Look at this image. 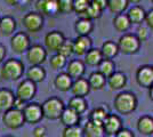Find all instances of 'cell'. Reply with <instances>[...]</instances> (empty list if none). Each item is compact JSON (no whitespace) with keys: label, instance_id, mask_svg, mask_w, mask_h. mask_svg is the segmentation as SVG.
Here are the masks:
<instances>
[{"label":"cell","instance_id":"1","mask_svg":"<svg viewBox=\"0 0 153 137\" xmlns=\"http://www.w3.org/2000/svg\"><path fill=\"white\" fill-rule=\"evenodd\" d=\"M137 104H138L137 97L135 96V94L130 91H121L113 99L114 110L119 114H123V116L131 114L137 109Z\"/></svg>","mask_w":153,"mask_h":137},{"label":"cell","instance_id":"2","mask_svg":"<svg viewBox=\"0 0 153 137\" xmlns=\"http://www.w3.org/2000/svg\"><path fill=\"white\" fill-rule=\"evenodd\" d=\"M25 71V67L22 61L19 59H9L5 61V63L1 66L0 76L1 78L9 81H16L23 77Z\"/></svg>","mask_w":153,"mask_h":137},{"label":"cell","instance_id":"3","mask_svg":"<svg viewBox=\"0 0 153 137\" xmlns=\"http://www.w3.org/2000/svg\"><path fill=\"white\" fill-rule=\"evenodd\" d=\"M65 109L63 101L58 97H49L41 104L44 118L48 120H58L63 110Z\"/></svg>","mask_w":153,"mask_h":137},{"label":"cell","instance_id":"4","mask_svg":"<svg viewBox=\"0 0 153 137\" xmlns=\"http://www.w3.org/2000/svg\"><path fill=\"white\" fill-rule=\"evenodd\" d=\"M119 53H122L125 55H133L140 50V42L136 38V36L133 33H125L119 38V41L117 42Z\"/></svg>","mask_w":153,"mask_h":137},{"label":"cell","instance_id":"5","mask_svg":"<svg viewBox=\"0 0 153 137\" xmlns=\"http://www.w3.org/2000/svg\"><path fill=\"white\" fill-rule=\"evenodd\" d=\"M2 124L6 126L9 129H19L23 124H25L24 118H23V113L21 110L10 107L9 110H7L2 113Z\"/></svg>","mask_w":153,"mask_h":137},{"label":"cell","instance_id":"6","mask_svg":"<svg viewBox=\"0 0 153 137\" xmlns=\"http://www.w3.org/2000/svg\"><path fill=\"white\" fill-rule=\"evenodd\" d=\"M22 113H23L25 124H39L41 121V119H44L41 105L38 103H31V102L26 103L24 107L22 109Z\"/></svg>","mask_w":153,"mask_h":137},{"label":"cell","instance_id":"7","mask_svg":"<svg viewBox=\"0 0 153 137\" xmlns=\"http://www.w3.org/2000/svg\"><path fill=\"white\" fill-rule=\"evenodd\" d=\"M36 94H37V85L27 79H24L17 86L15 97L23 101L24 103H29L33 99Z\"/></svg>","mask_w":153,"mask_h":137},{"label":"cell","instance_id":"8","mask_svg":"<svg viewBox=\"0 0 153 137\" xmlns=\"http://www.w3.org/2000/svg\"><path fill=\"white\" fill-rule=\"evenodd\" d=\"M22 24L27 32L37 33L44 26V16L37 12H30L23 16Z\"/></svg>","mask_w":153,"mask_h":137},{"label":"cell","instance_id":"9","mask_svg":"<svg viewBox=\"0 0 153 137\" xmlns=\"http://www.w3.org/2000/svg\"><path fill=\"white\" fill-rule=\"evenodd\" d=\"M26 59L30 65H41L47 59V50L40 45H32L26 50Z\"/></svg>","mask_w":153,"mask_h":137},{"label":"cell","instance_id":"10","mask_svg":"<svg viewBox=\"0 0 153 137\" xmlns=\"http://www.w3.org/2000/svg\"><path fill=\"white\" fill-rule=\"evenodd\" d=\"M31 46L30 42V38L25 32L21 31L13 34L12 39H10V47L13 49L14 53L16 54H23L26 53V50L29 49V47Z\"/></svg>","mask_w":153,"mask_h":137},{"label":"cell","instance_id":"11","mask_svg":"<svg viewBox=\"0 0 153 137\" xmlns=\"http://www.w3.org/2000/svg\"><path fill=\"white\" fill-rule=\"evenodd\" d=\"M136 82L140 87L150 88L153 86V66L142 65L136 71Z\"/></svg>","mask_w":153,"mask_h":137},{"label":"cell","instance_id":"12","mask_svg":"<svg viewBox=\"0 0 153 137\" xmlns=\"http://www.w3.org/2000/svg\"><path fill=\"white\" fill-rule=\"evenodd\" d=\"M64 40H65V37H64V34L61 31H56V30L51 31V32H48L46 34L45 39H44L45 49L47 52L56 53Z\"/></svg>","mask_w":153,"mask_h":137},{"label":"cell","instance_id":"13","mask_svg":"<svg viewBox=\"0 0 153 137\" xmlns=\"http://www.w3.org/2000/svg\"><path fill=\"white\" fill-rule=\"evenodd\" d=\"M103 130L106 136H114L118 131L122 128V121L119 116L117 114H110L103 122Z\"/></svg>","mask_w":153,"mask_h":137},{"label":"cell","instance_id":"14","mask_svg":"<svg viewBox=\"0 0 153 137\" xmlns=\"http://www.w3.org/2000/svg\"><path fill=\"white\" fill-rule=\"evenodd\" d=\"M36 10L42 16H56L57 15V0H37Z\"/></svg>","mask_w":153,"mask_h":137},{"label":"cell","instance_id":"15","mask_svg":"<svg viewBox=\"0 0 153 137\" xmlns=\"http://www.w3.org/2000/svg\"><path fill=\"white\" fill-rule=\"evenodd\" d=\"M90 48H93V40L89 36H78L73 40V54L78 56H83Z\"/></svg>","mask_w":153,"mask_h":137},{"label":"cell","instance_id":"16","mask_svg":"<svg viewBox=\"0 0 153 137\" xmlns=\"http://www.w3.org/2000/svg\"><path fill=\"white\" fill-rule=\"evenodd\" d=\"M66 73L70 76L71 78L78 79L81 78L85 72H86V65L81 59H72L69 63H66Z\"/></svg>","mask_w":153,"mask_h":137},{"label":"cell","instance_id":"17","mask_svg":"<svg viewBox=\"0 0 153 137\" xmlns=\"http://www.w3.org/2000/svg\"><path fill=\"white\" fill-rule=\"evenodd\" d=\"M71 93L73 94V96H79V97H86L90 91L89 85L87 79L85 78H78L74 79L72 86H71Z\"/></svg>","mask_w":153,"mask_h":137},{"label":"cell","instance_id":"18","mask_svg":"<svg viewBox=\"0 0 153 137\" xmlns=\"http://www.w3.org/2000/svg\"><path fill=\"white\" fill-rule=\"evenodd\" d=\"M106 84L111 90H120L127 84V76L122 72H114L106 79Z\"/></svg>","mask_w":153,"mask_h":137},{"label":"cell","instance_id":"19","mask_svg":"<svg viewBox=\"0 0 153 137\" xmlns=\"http://www.w3.org/2000/svg\"><path fill=\"white\" fill-rule=\"evenodd\" d=\"M15 95L10 89L8 88H0V113L13 107Z\"/></svg>","mask_w":153,"mask_h":137},{"label":"cell","instance_id":"20","mask_svg":"<svg viewBox=\"0 0 153 137\" xmlns=\"http://www.w3.org/2000/svg\"><path fill=\"white\" fill-rule=\"evenodd\" d=\"M16 30V21L12 16H4L0 17V36L1 37H9L13 36Z\"/></svg>","mask_w":153,"mask_h":137},{"label":"cell","instance_id":"21","mask_svg":"<svg viewBox=\"0 0 153 137\" xmlns=\"http://www.w3.org/2000/svg\"><path fill=\"white\" fill-rule=\"evenodd\" d=\"M73 82V79L71 78L70 76L66 72H61L54 79V86L55 88L59 91L66 93L71 89V86Z\"/></svg>","mask_w":153,"mask_h":137},{"label":"cell","instance_id":"22","mask_svg":"<svg viewBox=\"0 0 153 137\" xmlns=\"http://www.w3.org/2000/svg\"><path fill=\"white\" fill-rule=\"evenodd\" d=\"M59 120L64 127L76 126L80 122V114H78L76 112H74L69 107H65L61 114V117H59Z\"/></svg>","mask_w":153,"mask_h":137},{"label":"cell","instance_id":"23","mask_svg":"<svg viewBox=\"0 0 153 137\" xmlns=\"http://www.w3.org/2000/svg\"><path fill=\"white\" fill-rule=\"evenodd\" d=\"M74 29H76V32L78 36H89L90 33L93 32L94 23L89 19L81 16L79 20L76 21Z\"/></svg>","mask_w":153,"mask_h":137},{"label":"cell","instance_id":"24","mask_svg":"<svg viewBox=\"0 0 153 137\" xmlns=\"http://www.w3.org/2000/svg\"><path fill=\"white\" fill-rule=\"evenodd\" d=\"M137 130L142 135L152 136L153 134V118L152 116H142L137 120Z\"/></svg>","mask_w":153,"mask_h":137},{"label":"cell","instance_id":"25","mask_svg":"<svg viewBox=\"0 0 153 137\" xmlns=\"http://www.w3.org/2000/svg\"><path fill=\"white\" fill-rule=\"evenodd\" d=\"M83 136L85 137H105V133L103 130L102 124H95L88 120L82 127Z\"/></svg>","mask_w":153,"mask_h":137},{"label":"cell","instance_id":"26","mask_svg":"<svg viewBox=\"0 0 153 137\" xmlns=\"http://www.w3.org/2000/svg\"><path fill=\"white\" fill-rule=\"evenodd\" d=\"M46 78V70L41 65H31L26 71V79L34 82L36 85L42 82Z\"/></svg>","mask_w":153,"mask_h":137},{"label":"cell","instance_id":"27","mask_svg":"<svg viewBox=\"0 0 153 137\" xmlns=\"http://www.w3.org/2000/svg\"><path fill=\"white\" fill-rule=\"evenodd\" d=\"M145 10L142 8L138 5H135L133 6L129 10L128 13L126 14L128 17V20L130 22V24H136V25H140L144 22V17H145Z\"/></svg>","mask_w":153,"mask_h":137},{"label":"cell","instance_id":"28","mask_svg":"<svg viewBox=\"0 0 153 137\" xmlns=\"http://www.w3.org/2000/svg\"><path fill=\"white\" fill-rule=\"evenodd\" d=\"M90 90H102L106 85V78L103 77L98 71L91 72L87 79Z\"/></svg>","mask_w":153,"mask_h":137},{"label":"cell","instance_id":"29","mask_svg":"<svg viewBox=\"0 0 153 137\" xmlns=\"http://www.w3.org/2000/svg\"><path fill=\"white\" fill-rule=\"evenodd\" d=\"M83 56H85V59H83L85 65L91 66V67L97 66L101 63V61L103 59L101 50L97 49V48H90L89 50Z\"/></svg>","mask_w":153,"mask_h":137},{"label":"cell","instance_id":"30","mask_svg":"<svg viewBox=\"0 0 153 137\" xmlns=\"http://www.w3.org/2000/svg\"><path fill=\"white\" fill-rule=\"evenodd\" d=\"M100 50H101L103 59H113L119 54L118 45H117V42L112 41V40L105 41L102 45Z\"/></svg>","mask_w":153,"mask_h":137},{"label":"cell","instance_id":"31","mask_svg":"<svg viewBox=\"0 0 153 137\" xmlns=\"http://www.w3.org/2000/svg\"><path fill=\"white\" fill-rule=\"evenodd\" d=\"M68 107L73 110L74 112H76L78 114H82L86 112L87 107H88V103L86 101L85 97H79V96H73L70 98Z\"/></svg>","mask_w":153,"mask_h":137},{"label":"cell","instance_id":"32","mask_svg":"<svg viewBox=\"0 0 153 137\" xmlns=\"http://www.w3.org/2000/svg\"><path fill=\"white\" fill-rule=\"evenodd\" d=\"M112 23H113V26H114V29L118 32H127L128 30H129V27L131 26L130 22L128 20L127 15L125 13L115 15L113 21H112Z\"/></svg>","mask_w":153,"mask_h":137},{"label":"cell","instance_id":"33","mask_svg":"<svg viewBox=\"0 0 153 137\" xmlns=\"http://www.w3.org/2000/svg\"><path fill=\"white\" fill-rule=\"evenodd\" d=\"M108 116V111L106 109V106L104 105H100L95 107L93 111L90 112V116H89V120L95 122V124H103L104 120L106 119V117Z\"/></svg>","mask_w":153,"mask_h":137},{"label":"cell","instance_id":"34","mask_svg":"<svg viewBox=\"0 0 153 137\" xmlns=\"http://www.w3.org/2000/svg\"><path fill=\"white\" fill-rule=\"evenodd\" d=\"M97 67H98V72L106 79L115 72V64L112 59H103L101 63L97 65Z\"/></svg>","mask_w":153,"mask_h":137},{"label":"cell","instance_id":"35","mask_svg":"<svg viewBox=\"0 0 153 137\" xmlns=\"http://www.w3.org/2000/svg\"><path fill=\"white\" fill-rule=\"evenodd\" d=\"M129 6L128 0H108V8L112 14H122Z\"/></svg>","mask_w":153,"mask_h":137},{"label":"cell","instance_id":"36","mask_svg":"<svg viewBox=\"0 0 153 137\" xmlns=\"http://www.w3.org/2000/svg\"><path fill=\"white\" fill-rule=\"evenodd\" d=\"M66 63H68V59L57 53H55L49 59V65L53 70H61V69L65 67Z\"/></svg>","mask_w":153,"mask_h":137},{"label":"cell","instance_id":"37","mask_svg":"<svg viewBox=\"0 0 153 137\" xmlns=\"http://www.w3.org/2000/svg\"><path fill=\"white\" fill-rule=\"evenodd\" d=\"M102 9L100 8V7H97L95 4H93V2H90L88 8L86 9V12L83 14L82 16L83 17H87V19H89V20H97V19H100L101 16H102Z\"/></svg>","mask_w":153,"mask_h":137},{"label":"cell","instance_id":"38","mask_svg":"<svg viewBox=\"0 0 153 137\" xmlns=\"http://www.w3.org/2000/svg\"><path fill=\"white\" fill-rule=\"evenodd\" d=\"M56 53L59 54V55H62L65 59L70 57L71 55L73 54V41H72V40L65 39L63 42H62V45L59 46V48L57 49Z\"/></svg>","mask_w":153,"mask_h":137},{"label":"cell","instance_id":"39","mask_svg":"<svg viewBox=\"0 0 153 137\" xmlns=\"http://www.w3.org/2000/svg\"><path fill=\"white\" fill-rule=\"evenodd\" d=\"M62 137H85L83 136L82 127H80L79 124L71 126V127H64Z\"/></svg>","mask_w":153,"mask_h":137},{"label":"cell","instance_id":"40","mask_svg":"<svg viewBox=\"0 0 153 137\" xmlns=\"http://www.w3.org/2000/svg\"><path fill=\"white\" fill-rule=\"evenodd\" d=\"M73 12V0H57V13L68 15Z\"/></svg>","mask_w":153,"mask_h":137},{"label":"cell","instance_id":"41","mask_svg":"<svg viewBox=\"0 0 153 137\" xmlns=\"http://www.w3.org/2000/svg\"><path fill=\"white\" fill-rule=\"evenodd\" d=\"M89 1L88 0H73V12L82 16L86 9L89 6Z\"/></svg>","mask_w":153,"mask_h":137},{"label":"cell","instance_id":"42","mask_svg":"<svg viewBox=\"0 0 153 137\" xmlns=\"http://www.w3.org/2000/svg\"><path fill=\"white\" fill-rule=\"evenodd\" d=\"M135 36H136V38L138 39L140 42H144V41H146L147 38H149V36H150L149 29L145 27V26H140V27L137 29Z\"/></svg>","mask_w":153,"mask_h":137},{"label":"cell","instance_id":"43","mask_svg":"<svg viewBox=\"0 0 153 137\" xmlns=\"http://www.w3.org/2000/svg\"><path fill=\"white\" fill-rule=\"evenodd\" d=\"M144 23L146 24L147 29H150V30H153V10H152V9H151L150 12L145 13Z\"/></svg>","mask_w":153,"mask_h":137},{"label":"cell","instance_id":"44","mask_svg":"<svg viewBox=\"0 0 153 137\" xmlns=\"http://www.w3.org/2000/svg\"><path fill=\"white\" fill-rule=\"evenodd\" d=\"M113 137H135V135L131 130H129L127 128H123L122 127L121 129L118 131Z\"/></svg>","mask_w":153,"mask_h":137},{"label":"cell","instance_id":"45","mask_svg":"<svg viewBox=\"0 0 153 137\" xmlns=\"http://www.w3.org/2000/svg\"><path fill=\"white\" fill-rule=\"evenodd\" d=\"M46 133H47L46 127H44V126H37V127L33 129V133H32V134H33L34 137H45Z\"/></svg>","mask_w":153,"mask_h":137},{"label":"cell","instance_id":"46","mask_svg":"<svg viewBox=\"0 0 153 137\" xmlns=\"http://www.w3.org/2000/svg\"><path fill=\"white\" fill-rule=\"evenodd\" d=\"M108 0H91V2L95 4L97 7H100L102 10H104L105 8H108Z\"/></svg>","mask_w":153,"mask_h":137},{"label":"cell","instance_id":"47","mask_svg":"<svg viewBox=\"0 0 153 137\" xmlns=\"http://www.w3.org/2000/svg\"><path fill=\"white\" fill-rule=\"evenodd\" d=\"M6 47L4 45H1L0 44V64L1 63H4V61H5V57H6Z\"/></svg>","mask_w":153,"mask_h":137},{"label":"cell","instance_id":"48","mask_svg":"<svg viewBox=\"0 0 153 137\" xmlns=\"http://www.w3.org/2000/svg\"><path fill=\"white\" fill-rule=\"evenodd\" d=\"M4 1L6 2L7 5H9V6H17L21 0H4Z\"/></svg>","mask_w":153,"mask_h":137},{"label":"cell","instance_id":"49","mask_svg":"<svg viewBox=\"0 0 153 137\" xmlns=\"http://www.w3.org/2000/svg\"><path fill=\"white\" fill-rule=\"evenodd\" d=\"M149 89V97H150V99L152 101L153 99V86L152 87H150V88H147Z\"/></svg>","mask_w":153,"mask_h":137},{"label":"cell","instance_id":"50","mask_svg":"<svg viewBox=\"0 0 153 137\" xmlns=\"http://www.w3.org/2000/svg\"><path fill=\"white\" fill-rule=\"evenodd\" d=\"M142 0H128L129 4H134V5H138Z\"/></svg>","mask_w":153,"mask_h":137},{"label":"cell","instance_id":"51","mask_svg":"<svg viewBox=\"0 0 153 137\" xmlns=\"http://www.w3.org/2000/svg\"><path fill=\"white\" fill-rule=\"evenodd\" d=\"M4 137H13V136H10V135H7V136H4Z\"/></svg>","mask_w":153,"mask_h":137},{"label":"cell","instance_id":"52","mask_svg":"<svg viewBox=\"0 0 153 137\" xmlns=\"http://www.w3.org/2000/svg\"><path fill=\"white\" fill-rule=\"evenodd\" d=\"M88 1H89V2H91V0H88Z\"/></svg>","mask_w":153,"mask_h":137},{"label":"cell","instance_id":"53","mask_svg":"<svg viewBox=\"0 0 153 137\" xmlns=\"http://www.w3.org/2000/svg\"><path fill=\"white\" fill-rule=\"evenodd\" d=\"M108 137H113V136H108Z\"/></svg>","mask_w":153,"mask_h":137},{"label":"cell","instance_id":"54","mask_svg":"<svg viewBox=\"0 0 153 137\" xmlns=\"http://www.w3.org/2000/svg\"><path fill=\"white\" fill-rule=\"evenodd\" d=\"M149 137H152V136H149Z\"/></svg>","mask_w":153,"mask_h":137}]
</instances>
